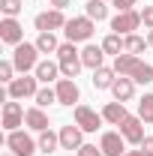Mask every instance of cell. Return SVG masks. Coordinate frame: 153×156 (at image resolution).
Masks as SVG:
<instances>
[{
  "label": "cell",
  "mask_w": 153,
  "mask_h": 156,
  "mask_svg": "<svg viewBox=\"0 0 153 156\" xmlns=\"http://www.w3.org/2000/svg\"><path fill=\"white\" fill-rule=\"evenodd\" d=\"M114 72H117V75L132 78L135 84H150V81H153V66L144 63L141 57H135V54H126V51L114 57Z\"/></svg>",
  "instance_id": "obj_1"
},
{
  "label": "cell",
  "mask_w": 153,
  "mask_h": 156,
  "mask_svg": "<svg viewBox=\"0 0 153 156\" xmlns=\"http://www.w3.org/2000/svg\"><path fill=\"white\" fill-rule=\"evenodd\" d=\"M57 63H60V72H63V78H75L78 72H81V51L75 48V42H63L57 48Z\"/></svg>",
  "instance_id": "obj_2"
},
{
  "label": "cell",
  "mask_w": 153,
  "mask_h": 156,
  "mask_svg": "<svg viewBox=\"0 0 153 156\" xmlns=\"http://www.w3.org/2000/svg\"><path fill=\"white\" fill-rule=\"evenodd\" d=\"M93 30H96V21H93V18L78 15V18H69V21H66L63 36H66V42H90Z\"/></svg>",
  "instance_id": "obj_3"
},
{
  "label": "cell",
  "mask_w": 153,
  "mask_h": 156,
  "mask_svg": "<svg viewBox=\"0 0 153 156\" xmlns=\"http://www.w3.org/2000/svg\"><path fill=\"white\" fill-rule=\"evenodd\" d=\"M12 63H15V69H18L21 75H27L30 69H36V66H39V48H36V42H21V45H15Z\"/></svg>",
  "instance_id": "obj_4"
},
{
  "label": "cell",
  "mask_w": 153,
  "mask_h": 156,
  "mask_svg": "<svg viewBox=\"0 0 153 156\" xmlns=\"http://www.w3.org/2000/svg\"><path fill=\"white\" fill-rule=\"evenodd\" d=\"M36 93H39V78L36 75H21L6 87L9 99H36Z\"/></svg>",
  "instance_id": "obj_5"
},
{
  "label": "cell",
  "mask_w": 153,
  "mask_h": 156,
  "mask_svg": "<svg viewBox=\"0 0 153 156\" xmlns=\"http://www.w3.org/2000/svg\"><path fill=\"white\" fill-rule=\"evenodd\" d=\"M138 27H141V12H135V9L117 12L114 18H111V33H117V36H129Z\"/></svg>",
  "instance_id": "obj_6"
},
{
  "label": "cell",
  "mask_w": 153,
  "mask_h": 156,
  "mask_svg": "<svg viewBox=\"0 0 153 156\" xmlns=\"http://www.w3.org/2000/svg\"><path fill=\"white\" fill-rule=\"evenodd\" d=\"M66 15H63V9H45V12H39L36 18H33V24H36L39 33H54V30H60V27H66Z\"/></svg>",
  "instance_id": "obj_7"
},
{
  "label": "cell",
  "mask_w": 153,
  "mask_h": 156,
  "mask_svg": "<svg viewBox=\"0 0 153 156\" xmlns=\"http://www.w3.org/2000/svg\"><path fill=\"white\" fill-rule=\"evenodd\" d=\"M6 147H9L15 156H33V150L39 147V141H33L27 132L15 129V132H9V135H6Z\"/></svg>",
  "instance_id": "obj_8"
},
{
  "label": "cell",
  "mask_w": 153,
  "mask_h": 156,
  "mask_svg": "<svg viewBox=\"0 0 153 156\" xmlns=\"http://www.w3.org/2000/svg\"><path fill=\"white\" fill-rule=\"evenodd\" d=\"M24 108H21L18 99H9V102H3V129L6 132H15L21 123H24Z\"/></svg>",
  "instance_id": "obj_9"
},
{
  "label": "cell",
  "mask_w": 153,
  "mask_h": 156,
  "mask_svg": "<svg viewBox=\"0 0 153 156\" xmlns=\"http://www.w3.org/2000/svg\"><path fill=\"white\" fill-rule=\"evenodd\" d=\"M84 147V129L81 126H60V150H81Z\"/></svg>",
  "instance_id": "obj_10"
},
{
  "label": "cell",
  "mask_w": 153,
  "mask_h": 156,
  "mask_svg": "<svg viewBox=\"0 0 153 156\" xmlns=\"http://www.w3.org/2000/svg\"><path fill=\"white\" fill-rule=\"evenodd\" d=\"M0 42H6L12 48L24 42V27L18 24V18H3L0 21Z\"/></svg>",
  "instance_id": "obj_11"
},
{
  "label": "cell",
  "mask_w": 153,
  "mask_h": 156,
  "mask_svg": "<svg viewBox=\"0 0 153 156\" xmlns=\"http://www.w3.org/2000/svg\"><path fill=\"white\" fill-rule=\"evenodd\" d=\"M57 102L60 105H78V99H81V90H78V84H75V78H60L57 81Z\"/></svg>",
  "instance_id": "obj_12"
},
{
  "label": "cell",
  "mask_w": 153,
  "mask_h": 156,
  "mask_svg": "<svg viewBox=\"0 0 153 156\" xmlns=\"http://www.w3.org/2000/svg\"><path fill=\"white\" fill-rule=\"evenodd\" d=\"M120 135L126 138L129 144H141V141H144V120H141L138 114L135 117L129 114L123 123H120Z\"/></svg>",
  "instance_id": "obj_13"
},
{
  "label": "cell",
  "mask_w": 153,
  "mask_h": 156,
  "mask_svg": "<svg viewBox=\"0 0 153 156\" xmlns=\"http://www.w3.org/2000/svg\"><path fill=\"white\" fill-rule=\"evenodd\" d=\"M99 147H102L105 156H123L126 153V138L120 135V132H102Z\"/></svg>",
  "instance_id": "obj_14"
},
{
  "label": "cell",
  "mask_w": 153,
  "mask_h": 156,
  "mask_svg": "<svg viewBox=\"0 0 153 156\" xmlns=\"http://www.w3.org/2000/svg\"><path fill=\"white\" fill-rule=\"evenodd\" d=\"M75 123L84 132H96L102 126V114H96L93 108H87V105H75Z\"/></svg>",
  "instance_id": "obj_15"
},
{
  "label": "cell",
  "mask_w": 153,
  "mask_h": 156,
  "mask_svg": "<svg viewBox=\"0 0 153 156\" xmlns=\"http://www.w3.org/2000/svg\"><path fill=\"white\" fill-rule=\"evenodd\" d=\"M111 96H114V102H129L135 96V81L126 75H117V81L111 84Z\"/></svg>",
  "instance_id": "obj_16"
},
{
  "label": "cell",
  "mask_w": 153,
  "mask_h": 156,
  "mask_svg": "<svg viewBox=\"0 0 153 156\" xmlns=\"http://www.w3.org/2000/svg\"><path fill=\"white\" fill-rule=\"evenodd\" d=\"M126 117H129V111H126V102H105V108H102V120H105V123L120 126Z\"/></svg>",
  "instance_id": "obj_17"
},
{
  "label": "cell",
  "mask_w": 153,
  "mask_h": 156,
  "mask_svg": "<svg viewBox=\"0 0 153 156\" xmlns=\"http://www.w3.org/2000/svg\"><path fill=\"white\" fill-rule=\"evenodd\" d=\"M33 75L42 81V84H51V81H60V63H51V60H39V66L33 69Z\"/></svg>",
  "instance_id": "obj_18"
},
{
  "label": "cell",
  "mask_w": 153,
  "mask_h": 156,
  "mask_svg": "<svg viewBox=\"0 0 153 156\" xmlns=\"http://www.w3.org/2000/svg\"><path fill=\"white\" fill-rule=\"evenodd\" d=\"M114 81H117L114 66H99V69H93V87L96 90H111Z\"/></svg>",
  "instance_id": "obj_19"
},
{
  "label": "cell",
  "mask_w": 153,
  "mask_h": 156,
  "mask_svg": "<svg viewBox=\"0 0 153 156\" xmlns=\"http://www.w3.org/2000/svg\"><path fill=\"white\" fill-rule=\"evenodd\" d=\"M102 60H105L102 45H84V51H81V63H84L87 69H99V66H102Z\"/></svg>",
  "instance_id": "obj_20"
},
{
  "label": "cell",
  "mask_w": 153,
  "mask_h": 156,
  "mask_svg": "<svg viewBox=\"0 0 153 156\" xmlns=\"http://www.w3.org/2000/svg\"><path fill=\"white\" fill-rule=\"evenodd\" d=\"M24 123H27L33 132H45V129H48V114H45L39 105H36V108H27V114H24Z\"/></svg>",
  "instance_id": "obj_21"
},
{
  "label": "cell",
  "mask_w": 153,
  "mask_h": 156,
  "mask_svg": "<svg viewBox=\"0 0 153 156\" xmlns=\"http://www.w3.org/2000/svg\"><path fill=\"white\" fill-rule=\"evenodd\" d=\"M84 15L93 18L96 24L105 21V18H108V6H105V0H87V3H84Z\"/></svg>",
  "instance_id": "obj_22"
},
{
  "label": "cell",
  "mask_w": 153,
  "mask_h": 156,
  "mask_svg": "<svg viewBox=\"0 0 153 156\" xmlns=\"http://www.w3.org/2000/svg\"><path fill=\"white\" fill-rule=\"evenodd\" d=\"M60 147V132H51V129H45V132H39V150L48 156V153H54Z\"/></svg>",
  "instance_id": "obj_23"
},
{
  "label": "cell",
  "mask_w": 153,
  "mask_h": 156,
  "mask_svg": "<svg viewBox=\"0 0 153 156\" xmlns=\"http://www.w3.org/2000/svg\"><path fill=\"white\" fill-rule=\"evenodd\" d=\"M144 48H147V36H138V33L123 36V51H126V54H135V57H138Z\"/></svg>",
  "instance_id": "obj_24"
},
{
  "label": "cell",
  "mask_w": 153,
  "mask_h": 156,
  "mask_svg": "<svg viewBox=\"0 0 153 156\" xmlns=\"http://www.w3.org/2000/svg\"><path fill=\"white\" fill-rule=\"evenodd\" d=\"M36 48H39V54H57L60 42H57L54 33H39L36 36Z\"/></svg>",
  "instance_id": "obj_25"
},
{
  "label": "cell",
  "mask_w": 153,
  "mask_h": 156,
  "mask_svg": "<svg viewBox=\"0 0 153 156\" xmlns=\"http://www.w3.org/2000/svg\"><path fill=\"white\" fill-rule=\"evenodd\" d=\"M102 51H105V54H111V57L123 54V36H117V33H108V36L102 39Z\"/></svg>",
  "instance_id": "obj_26"
},
{
  "label": "cell",
  "mask_w": 153,
  "mask_h": 156,
  "mask_svg": "<svg viewBox=\"0 0 153 156\" xmlns=\"http://www.w3.org/2000/svg\"><path fill=\"white\" fill-rule=\"evenodd\" d=\"M138 117L144 123H153V93H144L138 99Z\"/></svg>",
  "instance_id": "obj_27"
},
{
  "label": "cell",
  "mask_w": 153,
  "mask_h": 156,
  "mask_svg": "<svg viewBox=\"0 0 153 156\" xmlns=\"http://www.w3.org/2000/svg\"><path fill=\"white\" fill-rule=\"evenodd\" d=\"M21 9H24V0H0L3 18H15V15H21Z\"/></svg>",
  "instance_id": "obj_28"
},
{
  "label": "cell",
  "mask_w": 153,
  "mask_h": 156,
  "mask_svg": "<svg viewBox=\"0 0 153 156\" xmlns=\"http://www.w3.org/2000/svg\"><path fill=\"white\" fill-rule=\"evenodd\" d=\"M54 102H57V90H51L48 84L39 87V93H36V105L39 108H48V105H54Z\"/></svg>",
  "instance_id": "obj_29"
},
{
  "label": "cell",
  "mask_w": 153,
  "mask_h": 156,
  "mask_svg": "<svg viewBox=\"0 0 153 156\" xmlns=\"http://www.w3.org/2000/svg\"><path fill=\"white\" fill-rule=\"evenodd\" d=\"M15 72H18V69H15V63H12V60H3V63H0V81H6V84H12V81H15Z\"/></svg>",
  "instance_id": "obj_30"
},
{
  "label": "cell",
  "mask_w": 153,
  "mask_h": 156,
  "mask_svg": "<svg viewBox=\"0 0 153 156\" xmlns=\"http://www.w3.org/2000/svg\"><path fill=\"white\" fill-rule=\"evenodd\" d=\"M141 24H144L147 30H153V6H144V9H141Z\"/></svg>",
  "instance_id": "obj_31"
},
{
  "label": "cell",
  "mask_w": 153,
  "mask_h": 156,
  "mask_svg": "<svg viewBox=\"0 0 153 156\" xmlns=\"http://www.w3.org/2000/svg\"><path fill=\"white\" fill-rule=\"evenodd\" d=\"M78 156H105V153H102V147H96V144H84V147L78 150Z\"/></svg>",
  "instance_id": "obj_32"
},
{
  "label": "cell",
  "mask_w": 153,
  "mask_h": 156,
  "mask_svg": "<svg viewBox=\"0 0 153 156\" xmlns=\"http://www.w3.org/2000/svg\"><path fill=\"white\" fill-rule=\"evenodd\" d=\"M111 3L117 6V12H126V9H135L138 0H111Z\"/></svg>",
  "instance_id": "obj_33"
},
{
  "label": "cell",
  "mask_w": 153,
  "mask_h": 156,
  "mask_svg": "<svg viewBox=\"0 0 153 156\" xmlns=\"http://www.w3.org/2000/svg\"><path fill=\"white\" fill-rule=\"evenodd\" d=\"M138 147L144 150V156H153V135H144V141H141Z\"/></svg>",
  "instance_id": "obj_34"
},
{
  "label": "cell",
  "mask_w": 153,
  "mask_h": 156,
  "mask_svg": "<svg viewBox=\"0 0 153 156\" xmlns=\"http://www.w3.org/2000/svg\"><path fill=\"white\" fill-rule=\"evenodd\" d=\"M72 0H51V9H66Z\"/></svg>",
  "instance_id": "obj_35"
},
{
  "label": "cell",
  "mask_w": 153,
  "mask_h": 156,
  "mask_svg": "<svg viewBox=\"0 0 153 156\" xmlns=\"http://www.w3.org/2000/svg\"><path fill=\"white\" fill-rule=\"evenodd\" d=\"M123 156H144V150H126Z\"/></svg>",
  "instance_id": "obj_36"
},
{
  "label": "cell",
  "mask_w": 153,
  "mask_h": 156,
  "mask_svg": "<svg viewBox=\"0 0 153 156\" xmlns=\"http://www.w3.org/2000/svg\"><path fill=\"white\" fill-rule=\"evenodd\" d=\"M147 45H150V48H153V30H150V33H147Z\"/></svg>",
  "instance_id": "obj_37"
},
{
  "label": "cell",
  "mask_w": 153,
  "mask_h": 156,
  "mask_svg": "<svg viewBox=\"0 0 153 156\" xmlns=\"http://www.w3.org/2000/svg\"><path fill=\"white\" fill-rule=\"evenodd\" d=\"M3 156H15V153H3Z\"/></svg>",
  "instance_id": "obj_38"
}]
</instances>
